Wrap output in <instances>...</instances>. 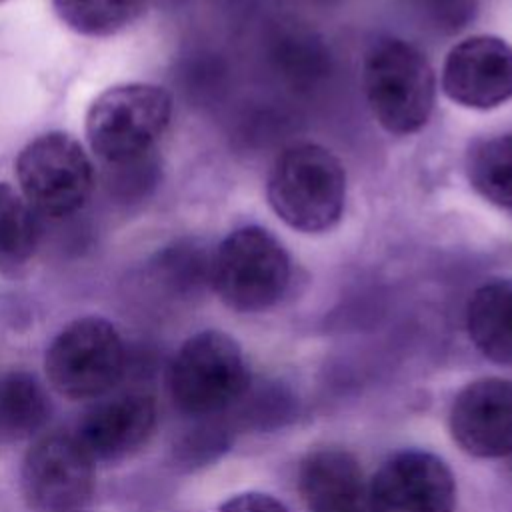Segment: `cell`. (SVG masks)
I'll return each mask as SVG.
<instances>
[{"label": "cell", "mask_w": 512, "mask_h": 512, "mask_svg": "<svg viewBox=\"0 0 512 512\" xmlns=\"http://www.w3.org/2000/svg\"><path fill=\"white\" fill-rule=\"evenodd\" d=\"M172 96L156 84L124 82L100 92L86 110L90 150L110 166L142 162L170 126Z\"/></svg>", "instance_id": "obj_1"}, {"label": "cell", "mask_w": 512, "mask_h": 512, "mask_svg": "<svg viewBox=\"0 0 512 512\" xmlns=\"http://www.w3.org/2000/svg\"><path fill=\"white\" fill-rule=\"evenodd\" d=\"M268 202L290 228L318 234L330 230L344 212L346 172L320 144H292L276 158L268 176Z\"/></svg>", "instance_id": "obj_2"}, {"label": "cell", "mask_w": 512, "mask_h": 512, "mask_svg": "<svg viewBox=\"0 0 512 512\" xmlns=\"http://www.w3.org/2000/svg\"><path fill=\"white\" fill-rule=\"evenodd\" d=\"M250 374L234 338L220 330L190 336L176 352L168 388L174 406L190 418H214L248 390Z\"/></svg>", "instance_id": "obj_3"}, {"label": "cell", "mask_w": 512, "mask_h": 512, "mask_svg": "<svg viewBox=\"0 0 512 512\" xmlns=\"http://www.w3.org/2000/svg\"><path fill=\"white\" fill-rule=\"evenodd\" d=\"M364 90L378 124L392 134H414L430 118L436 96L434 72L412 44L386 38L364 60Z\"/></svg>", "instance_id": "obj_4"}, {"label": "cell", "mask_w": 512, "mask_h": 512, "mask_svg": "<svg viewBox=\"0 0 512 512\" xmlns=\"http://www.w3.org/2000/svg\"><path fill=\"white\" fill-rule=\"evenodd\" d=\"M208 278L228 308L260 312L284 296L290 284V258L268 230L242 226L218 244Z\"/></svg>", "instance_id": "obj_5"}, {"label": "cell", "mask_w": 512, "mask_h": 512, "mask_svg": "<svg viewBox=\"0 0 512 512\" xmlns=\"http://www.w3.org/2000/svg\"><path fill=\"white\" fill-rule=\"evenodd\" d=\"M20 194L36 214L64 218L88 202L94 190V164L68 132L52 130L30 140L14 162Z\"/></svg>", "instance_id": "obj_6"}, {"label": "cell", "mask_w": 512, "mask_h": 512, "mask_svg": "<svg viewBox=\"0 0 512 512\" xmlns=\"http://www.w3.org/2000/svg\"><path fill=\"white\" fill-rule=\"evenodd\" d=\"M44 366L50 384L62 396L100 398L120 382L126 368V346L110 320L82 316L52 338Z\"/></svg>", "instance_id": "obj_7"}, {"label": "cell", "mask_w": 512, "mask_h": 512, "mask_svg": "<svg viewBox=\"0 0 512 512\" xmlns=\"http://www.w3.org/2000/svg\"><path fill=\"white\" fill-rule=\"evenodd\" d=\"M22 496L32 512H86L94 498V460L74 434L38 438L22 460Z\"/></svg>", "instance_id": "obj_8"}, {"label": "cell", "mask_w": 512, "mask_h": 512, "mask_svg": "<svg viewBox=\"0 0 512 512\" xmlns=\"http://www.w3.org/2000/svg\"><path fill=\"white\" fill-rule=\"evenodd\" d=\"M456 482L448 464L424 450L392 454L368 484L372 512H452Z\"/></svg>", "instance_id": "obj_9"}, {"label": "cell", "mask_w": 512, "mask_h": 512, "mask_svg": "<svg viewBox=\"0 0 512 512\" xmlns=\"http://www.w3.org/2000/svg\"><path fill=\"white\" fill-rule=\"evenodd\" d=\"M444 94L472 110H492L512 98V46L490 34L458 42L442 68Z\"/></svg>", "instance_id": "obj_10"}, {"label": "cell", "mask_w": 512, "mask_h": 512, "mask_svg": "<svg viewBox=\"0 0 512 512\" xmlns=\"http://www.w3.org/2000/svg\"><path fill=\"white\" fill-rule=\"evenodd\" d=\"M454 442L476 458L512 456V382L480 378L464 386L450 406Z\"/></svg>", "instance_id": "obj_11"}, {"label": "cell", "mask_w": 512, "mask_h": 512, "mask_svg": "<svg viewBox=\"0 0 512 512\" xmlns=\"http://www.w3.org/2000/svg\"><path fill=\"white\" fill-rule=\"evenodd\" d=\"M154 426V398L128 392L86 410L74 438L94 462H116L136 452L150 438Z\"/></svg>", "instance_id": "obj_12"}, {"label": "cell", "mask_w": 512, "mask_h": 512, "mask_svg": "<svg viewBox=\"0 0 512 512\" xmlns=\"http://www.w3.org/2000/svg\"><path fill=\"white\" fill-rule=\"evenodd\" d=\"M298 488L308 512H372L358 460L340 448H322L304 458Z\"/></svg>", "instance_id": "obj_13"}, {"label": "cell", "mask_w": 512, "mask_h": 512, "mask_svg": "<svg viewBox=\"0 0 512 512\" xmlns=\"http://www.w3.org/2000/svg\"><path fill=\"white\" fill-rule=\"evenodd\" d=\"M472 344L496 364H512V280L478 286L466 306Z\"/></svg>", "instance_id": "obj_14"}, {"label": "cell", "mask_w": 512, "mask_h": 512, "mask_svg": "<svg viewBox=\"0 0 512 512\" xmlns=\"http://www.w3.org/2000/svg\"><path fill=\"white\" fill-rule=\"evenodd\" d=\"M50 402L42 384L28 372H8L0 378V436L22 440L46 424Z\"/></svg>", "instance_id": "obj_15"}, {"label": "cell", "mask_w": 512, "mask_h": 512, "mask_svg": "<svg viewBox=\"0 0 512 512\" xmlns=\"http://www.w3.org/2000/svg\"><path fill=\"white\" fill-rule=\"evenodd\" d=\"M40 238L38 214L26 198L0 182V270L10 272L24 266L36 252Z\"/></svg>", "instance_id": "obj_16"}, {"label": "cell", "mask_w": 512, "mask_h": 512, "mask_svg": "<svg viewBox=\"0 0 512 512\" xmlns=\"http://www.w3.org/2000/svg\"><path fill=\"white\" fill-rule=\"evenodd\" d=\"M466 174L484 200L512 208V132L476 142L466 156Z\"/></svg>", "instance_id": "obj_17"}, {"label": "cell", "mask_w": 512, "mask_h": 512, "mask_svg": "<svg viewBox=\"0 0 512 512\" xmlns=\"http://www.w3.org/2000/svg\"><path fill=\"white\" fill-rule=\"evenodd\" d=\"M52 6L72 32L106 38L134 24L144 12L146 0H52Z\"/></svg>", "instance_id": "obj_18"}, {"label": "cell", "mask_w": 512, "mask_h": 512, "mask_svg": "<svg viewBox=\"0 0 512 512\" xmlns=\"http://www.w3.org/2000/svg\"><path fill=\"white\" fill-rule=\"evenodd\" d=\"M424 14L446 30H456L470 20L476 8V0H418Z\"/></svg>", "instance_id": "obj_19"}, {"label": "cell", "mask_w": 512, "mask_h": 512, "mask_svg": "<svg viewBox=\"0 0 512 512\" xmlns=\"http://www.w3.org/2000/svg\"><path fill=\"white\" fill-rule=\"evenodd\" d=\"M218 512H290V510L270 494L244 492L224 502Z\"/></svg>", "instance_id": "obj_20"}, {"label": "cell", "mask_w": 512, "mask_h": 512, "mask_svg": "<svg viewBox=\"0 0 512 512\" xmlns=\"http://www.w3.org/2000/svg\"><path fill=\"white\" fill-rule=\"evenodd\" d=\"M2 2H4V0H0V4H2Z\"/></svg>", "instance_id": "obj_21"}]
</instances>
